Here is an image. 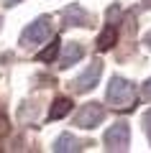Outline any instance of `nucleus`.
Masks as SVG:
<instances>
[{
	"label": "nucleus",
	"mask_w": 151,
	"mask_h": 153,
	"mask_svg": "<svg viewBox=\"0 0 151 153\" xmlns=\"http://www.w3.org/2000/svg\"><path fill=\"white\" fill-rule=\"evenodd\" d=\"M108 102L115 110H131L136 102V84L128 82L125 76H113L108 84V92H105Z\"/></svg>",
	"instance_id": "1"
},
{
	"label": "nucleus",
	"mask_w": 151,
	"mask_h": 153,
	"mask_svg": "<svg viewBox=\"0 0 151 153\" xmlns=\"http://www.w3.org/2000/svg\"><path fill=\"white\" fill-rule=\"evenodd\" d=\"M49 38H51V18L49 16H38L31 26L23 28L21 46L23 49H36V46H41L44 41H49Z\"/></svg>",
	"instance_id": "2"
},
{
	"label": "nucleus",
	"mask_w": 151,
	"mask_h": 153,
	"mask_svg": "<svg viewBox=\"0 0 151 153\" xmlns=\"http://www.w3.org/2000/svg\"><path fill=\"white\" fill-rule=\"evenodd\" d=\"M105 120V107L100 102H87L77 110L74 115V125L82 128V130H95L100 123Z\"/></svg>",
	"instance_id": "3"
},
{
	"label": "nucleus",
	"mask_w": 151,
	"mask_h": 153,
	"mask_svg": "<svg viewBox=\"0 0 151 153\" xmlns=\"http://www.w3.org/2000/svg\"><path fill=\"white\" fill-rule=\"evenodd\" d=\"M103 143H105L108 151H128V146H131L128 123H115V125H110L105 130V135H103Z\"/></svg>",
	"instance_id": "4"
},
{
	"label": "nucleus",
	"mask_w": 151,
	"mask_h": 153,
	"mask_svg": "<svg viewBox=\"0 0 151 153\" xmlns=\"http://www.w3.org/2000/svg\"><path fill=\"white\" fill-rule=\"evenodd\" d=\"M100 74H103V61H92V64L87 66V69L82 71L80 76H77L74 82H72L74 92L85 94V92H90V89H95L97 82H100Z\"/></svg>",
	"instance_id": "5"
},
{
	"label": "nucleus",
	"mask_w": 151,
	"mask_h": 153,
	"mask_svg": "<svg viewBox=\"0 0 151 153\" xmlns=\"http://www.w3.org/2000/svg\"><path fill=\"white\" fill-rule=\"evenodd\" d=\"M82 56H85V49H82V44L72 41V44H67V46H64V51H62L59 66H62V69H69V66H72V64H77Z\"/></svg>",
	"instance_id": "6"
},
{
	"label": "nucleus",
	"mask_w": 151,
	"mask_h": 153,
	"mask_svg": "<svg viewBox=\"0 0 151 153\" xmlns=\"http://www.w3.org/2000/svg\"><path fill=\"white\" fill-rule=\"evenodd\" d=\"M64 21H67V26H87L90 23V16H87L85 10H82L80 5H69V8H64Z\"/></svg>",
	"instance_id": "7"
},
{
	"label": "nucleus",
	"mask_w": 151,
	"mask_h": 153,
	"mask_svg": "<svg viewBox=\"0 0 151 153\" xmlns=\"http://www.w3.org/2000/svg\"><path fill=\"white\" fill-rule=\"evenodd\" d=\"M54 148L56 153H69V151H80V140H77L74 135H72V133H62L59 138H56L54 140Z\"/></svg>",
	"instance_id": "8"
},
{
	"label": "nucleus",
	"mask_w": 151,
	"mask_h": 153,
	"mask_svg": "<svg viewBox=\"0 0 151 153\" xmlns=\"http://www.w3.org/2000/svg\"><path fill=\"white\" fill-rule=\"evenodd\" d=\"M69 110H72V102L67 97H59L54 105H51V110H49V120H62Z\"/></svg>",
	"instance_id": "9"
},
{
	"label": "nucleus",
	"mask_w": 151,
	"mask_h": 153,
	"mask_svg": "<svg viewBox=\"0 0 151 153\" xmlns=\"http://www.w3.org/2000/svg\"><path fill=\"white\" fill-rule=\"evenodd\" d=\"M115 38H118L115 28H105V31L100 33V38H97V49H100V51H108L110 46L115 44Z\"/></svg>",
	"instance_id": "10"
},
{
	"label": "nucleus",
	"mask_w": 151,
	"mask_h": 153,
	"mask_svg": "<svg viewBox=\"0 0 151 153\" xmlns=\"http://www.w3.org/2000/svg\"><path fill=\"white\" fill-rule=\"evenodd\" d=\"M56 54H59V41L49 44L46 49H44L41 54H38V59H41V61H54V59H56Z\"/></svg>",
	"instance_id": "11"
},
{
	"label": "nucleus",
	"mask_w": 151,
	"mask_h": 153,
	"mask_svg": "<svg viewBox=\"0 0 151 153\" xmlns=\"http://www.w3.org/2000/svg\"><path fill=\"white\" fill-rule=\"evenodd\" d=\"M143 130H146V138H149V143H151V110H146L143 112Z\"/></svg>",
	"instance_id": "12"
},
{
	"label": "nucleus",
	"mask_w": 151,
	"mask_h": 153,
	"mask_svg": "<svg viewBox=\"0 0 151 153\" xmlns=\"http://www.w3.org/2000/svg\"><path fill=\"white\" fill-rule=\"evenodd\" d=\"M143 97L151 100V79H146V84H143Z\"/></svg>",
	"instance_id": "13"
},
{
	"label": "nucleus",
	"mask_w": 151,
	"mask_h": 153,
	"mask_svg": "<svg viewBox=\"0 0 151 153\" xmlns=\"http://www.w3.org/2000/svg\"><path fill=\"white\" fill-rule=\"evenodd\" d=\"M5 133H8V120H5V117H0V138L5 135Z\"/></svg>",
	"instance_id": "14"
},
{
	"label": "nucleus",
	"mask_w": 151,
	"mask_h": 153,
	"mask_svg": "<svg viewBox=\"0 0 151 153\" xmlns=\"http://www.w3.org/2000/svg\"><path fill=\"white\" fill-rule=\"evenodd\" d=\"M143 44H146V49H151V31L143 36Z\"/></svg>",
	"instance_id": "15"
},
{
	"label": "nucleus",
	"mask_w": 151,
	"mask_h": 153,
	"mask_svg": "<svg viewBox=\"0 0 151 153\" xmlns=\"http://www.w3.org/2000/svg\"><path fill=\"white\" fill-rule=\"evenodd\" d=\"M21 0H5V5H18Z\"/></svg>",
	"instance_id": "16"
}]
</instances>
